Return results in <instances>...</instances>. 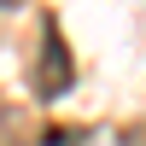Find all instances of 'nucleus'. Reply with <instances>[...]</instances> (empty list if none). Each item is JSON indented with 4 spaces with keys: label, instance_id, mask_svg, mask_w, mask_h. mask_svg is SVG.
Returning <instances> with one entry per match:
<instances>
[{
    "label": "nucleus",
    "instance_id": "f257e3e1",
    "mask_svg": "<svg viewBox=\"0 0 146 146\" xmlns=\"http://www.w3.org/2000/svg\"><path fill=\"white\" fill-rule=\"evenodd\" d=\"M70 82H76V58L64 47V29H58V18H41V53L29 64V88L41 100H58V94H70Z\"/></svg>",
    "mask_w": 146,
    "mask_h": 146
},
{
    "label": "nucleus",
    "instance_id": "f03ea898",
    "mask_svg": "<svg viewBox=\"0 0 146 146\" xmlns=\"http://www.w3.org/2000/svg\"><path fill=\"white\" fill-rule=\"evenodd\" d=\"M12 6H23V0H0V12H12Z\"/></svg>",
    "mask_w": 146,
    "mask_h": 146
}]
</instances>
